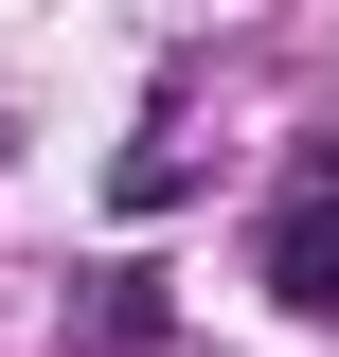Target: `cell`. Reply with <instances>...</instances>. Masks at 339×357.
<instances>
[{"label":"cell","instance_id":"cell-1","mask_svg":"<svg viewBox=\"0 0 339 357\" xmlns=\"http://www.w3.org/2000/svg\"><path fill=\"white\" fill-rule=\"evenodd\" d=\"M268 304H303V321H339V143L286 178V215H268Z\"/></svg>","mask_w":339,"mask_h":357}]
</instances>
